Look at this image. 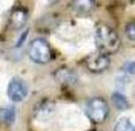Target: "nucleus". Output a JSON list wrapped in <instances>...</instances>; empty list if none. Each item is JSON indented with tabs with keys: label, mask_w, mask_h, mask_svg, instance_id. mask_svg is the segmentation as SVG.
<instances>
[{
	"label": "nucleus",
	"mask_w": 135,
	"mask_h": 131,
	"mask_svg": "<svg viewBox=\"0 0 135 131\" xmlns=\"http://www.w3.org/2000/svg\"><path fill=\"white\" fill-rule=\"evenodd\" d=\"M94 43L103 54L116 53L121 46V41L117 32L105 24H100L94 30Z\"/></svg>",
	"instance_id": "nucleus-1"
},
{
	"label": "nucleus",
	"mask_w": 135,
	"mask_h": 131,
	"mask_svg": "<svg viewBox=\"0 0 135 131\" xmlns=\"http://www.w3.org/2000/svg\"><path fill=\"white\" fill-rule=\"evenodd\" d=\"M29 57L36 63L44 64L51 61V49L49 43L43 38H36L29 46Z\"/></svg>",
	"instance_id": "nucleus-2"
},
{
	"label": "nucleus",
	"mask_w": 135,
	"mask_h": 131,
	"mask_svg": "<svg viewBox=\"0 0 135 131\" xmlns=\"http://www.w3.org/2000/svg\"><path fill=\"white\" fill-rule=\"evenodd\" d=\"M86 113L94 124L103 123L109 116V106L107 100L100 97L92 98L86 105Z\"/></svg>",
	"instance_id": "nucleus-3"
},
{
	"label": "nucleus",
	"mask_w": 135,
	"mask_h": 131,
	"mask_svg": "<svg viewBox=\"0 0 135 131\" xmlns=\"http://www.w3.org/2000/svg\"><path fill=\"white\" fill-rule=\"evenodd\" d=\"M29 93L28 85L19 78H13L8 82L7 86V95L10 100L15 103H21L26 98Z\"/></svg>",
	"instance_id": "nucleus-4"
},
{
	"label": "nucleus",
	"mask_w": 135,
	"mask_h": 131,
	"mask_svg": "<svg viewBox=\"0 0 135 131\" xmlns=\"http://www.w3.org/2000/svg\"><path fill=\"white\" fill-rule=\"evenodd\" d=\"M86 66L87 69L93 73H100L104 72L105 69L109 68L110 66V58L109 55L103 53H97L93 55L89 56L86 60Z\"/></svg>",
	"instance_id": "nucleus-5"
},
{
	"label": "nucleus",
	"mask_w": 135,
	"mask_h": 131,
	"mask_svg": "<svg viewBox=\"0 0 135 131\" xmlns=\"http://www.w3.org/2000/svg\"><path fill=\"white\" fill-rule=\"evenodd\" d=\"M28 12L24 8H16L10 16V25L16 30H21L25 26L28 22Z\"/></svg>",
	"instance_id": "nucleus-6"
},
{
	"label": "nucleus",
	"mask_w": 135,
	"mask_h": 131,
	"mask_svg": "<svg viewBox=\"0 0 135 131\" xmlns=\"http://www.w3.org/2000/svg\"><path fill=\"white\" fill-rule=\"evenodd\" d=\"M54 78L57 82L64 85H74L78 80V76L72 69L69 68H60L54 73Z\"/></svg>",
	"instance_id": "nucleus-7"
},
{
	"label": "nucleus",
	"mask_w": 135,
	"mask_h": 131,
	"mask_svg": "<svg viewBox=\"0 0 135 131\" xmlns=\"http://www.w3.org/2000/svg\"><path fill=\"white\" fill-rule=\"evenodd\" d=\"M111 101L114 104V106L120 111H126L130 107V103L127 99V97H124L120 92H115L111 95Z\"/></svg>",
	"instance_id": "nucleus-8"
},
{
	"label": "nucleus",
	"mask_w": 135,
	"mask_h": 131,
	"mask_svg": "<svg viewBox=\"0 0 135 131\" xmlns=\"http://www.w3.org/2000/svg\"><path fill=\"white\" fill-rule=\"evenodd\" d=\"M74 10L78 13H90L94 7V1L91 0H84V1H73Z\"/></svg>",
	"instance_id": "nucleus-9"
},
{
	"label": "nucleus",
	"mask_w": 135,
	"mask_h": 131,
	"mask_svg": "<svg viewBox=\"0 0 135 131\" xmlns=\"http://www.w3.org/2000/svg\"><path fill=\"white\" fill-rule=\"evenodd\" d=\"M114 131H135V126L129 118L122 117L117 120V123L115 124Z\"/></svg>",
	"instance_id": "nucleus-10"
},
{
	"label": "nucleus",
	"mask_w": 135,
	"mask_h": 131,
	"mask_svg": "<svg viewBox=\"0 0 135 131\" xmlns=\"http://www.w3.org/2000/svg\"><path fill=\"white\" fill-rule=\"evenodd\" d=\"M16 117V111L13 106H7V107L0 110V118L6 123H13Z\"/></svg>",
	"instance_id": "nucleus-11"
},
{
	"label": "nucleus",
	"mask_w": 135,
	"mask_h": 131,
	"mask_svg": "<svg viewBox=\"0 0 135 131\" xmlns=\"http://www.w3.org/2000/svg\"><path fill=\"white\" fill-rule=\"evenodd\" d=\"M126 36L130 41H135V22H129L124 28Z\"/></svg>",
	"instance_id": "nucleus-12"
},
{
	"label": "nucleus",
	"mask_w": 135,
	"mask_h": 131,
	"mask_svg": "<svg viewBox=\"0 0 135 131\" xmlns=\"http://www.w3.org/2000/svg\"><path fill=\"white\" fill-rule=\"evenodd\" d=\"M123 70L127 72L128 74H133L135 75V61H128L123 66Z\"/></svg>",
	"instance_id": "nucleus-13"
},
{
	"label": "nucleus",
	"mask_w": 135,
	"mask_h": 131,
	"mask_svg": "<svg viewBox=\"0 0 135 131\" xmlns=\"http://www.w3.org/2000/svg\"><path fill=\"white\" fill-rule=\"evenodd\" d=\"M26 35H28V31H25V32L23 33V36H22V37H19V39H18V42H17V44H16V47H21L22 44H23V42H24V38L26 37Z\"/></svg>",
	"instance_id": "nucleus-14"
}]
</instances>
